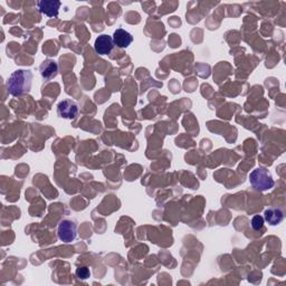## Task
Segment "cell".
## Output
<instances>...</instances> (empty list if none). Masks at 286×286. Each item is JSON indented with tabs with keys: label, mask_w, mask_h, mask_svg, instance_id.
Here are the masks:
<instances>
[{
	"label": "cell",
	"mask_w": 286,
	"mask_h": 286,
	"mask_svg": "<svg viewBox=\"0 0 286 286\" xmlns=\"http://www.w3.org/2000/svg\"><path fill=\"white\" fill-rule=\"evenodd\" d=\"M33 73L27 70H17L7 81V91L13 96H20L28 93L31 89Z\"/></svg>",
	"instance_id": "cell-1"
},
{
	"label": "cell",
	"mask_w": 286,
	"mask_h": 286,
	"mask_svg": "<svg viewBox=\"0 0 286 286\" xmlns=\"http://www.w3.org/2000/svg\"><path fill=\"white\" fill-rule=\"evenodd\" d=\"M249 183L253 186V188H255L258 191H266V190L273 188L275 185L273 177L269 170L263 167L253 170L252 174L249 175Z\"/></svg>",
	"instance_id": "cell-2"
},
{
	"label": "cell",
	"mask_w": 286,
	"mask_h": 286,
	"mask_svg": "<svg viewBox=\"0 0 286 286\" xmlns=\"http://www.w3.org/2000/svg\"><path fill=\"white\" fill-rule=\"evenodd\" d=\"M58 238L64 243H71L77 236V226L75 221L65 219L62 220L58 225Z\"/></svg>",
	"instance_id": "cell-3"
},
{
	"label": "cell",
	"mask_w": 286,
	"mask_h": 286,
	"mask_svg": "<svg viewBox=\"0 0 286 286\" xmlns=\"http://www.w3.org/2000/svg\"><path fill=\"white\" fill-rule=\"evenodd\" d=\"M57 113L64 119H74L79 113V106L72 99H64L57 105Z\"/></svg>",
	"instance_id": "cell-4"
},
{
	"label": "cell",
	"mask_w": 286,
	"mask_h": 286,
	"mask_svg": "<svg viewBox=\"0 0 286 286\" xmlns=\"http://www.w3.org/2000/svg\"><path fill=\"white\" fill-rule=\"evenodd\" d=\"M113 47H114V42H113L111 36L108 35L98 36L94 44L95 52L99 54V55H107V54L112 52Z\"/></svg>",
	"instance_id": "cell-5"
},
{
	"label": "cell",
	"mask_w": 286,
	"mask_h": 286,
	"mask_svg": "<svg viewBox=\"0 0 286 286\" xmlns=\"http://www.w3.org/2000/svg\"><path fill=\"white\" fill-rule=\"evenodd\" d=\"M39 72L45 81H49L57 75L58 64L53 60H46L42 63V65H40Z\"/></svg>",
	"instance_id": "cell-6"
},
{
	"label": "cell",
	"mask_w": 286,
	"mask_h": 286,
	"mask_svg": "<svg viewBox=\"0 0 286 286\" xmlns=\"http://www.w3.org/2000/svg\"><path fill=\"white\" fill-rule=\"evenodd\" d=\"M62 2L61 1H54V0H43V1H38V8L39 11L46 15L48 17H57L58 16V9H60Z\"/></svg>",
	"instance_id": "cell-7"
},
{
	"label": "cell",
	"mask_w": 286,
	"mask_h": 286,
	"mask_svg": "<svg viewBox=\"0 0 286 286\" xmlns=\"http://www.w3.org/2000/svg\"><path fill=\"white\" fill-rule=\"evenodd\" d=\"M113 42L119 48H126L133 42V36L129 31H126L122 28L116 29L113 34Z\"/></svg>",
	"instance_id": "cell-8"
},
{
	"label": "cell",
	"mask_w": 286,
	"mask_h": 286,
	"mask_svg": "<svg viewBox=\"0 0 286 286\" xmlns=\"http://www.w3.org/2000/svg\"><path fill=\"white\" fill-rule=\"evenodd\" d=\"M284 219V212L280 208H270L265 211V220L272 226H276Z\"/></svg>",
	"instance_id": "cell-9"
},
{
	"label": "cell",
	"mask_w": 286,
	"mask_h": 286,
	"mask_svg": "<svg viewBox=\"0 0 286 286\" xmlns=\"http://www.w3.org/2000/svg\"><path fill=\"white\" fill-rule=\"evenodd\" d=\"M76 276L80 280H83V281L88 280L91 276V272L89 270V267H86V266L79 267V269L76 270Z\"/></svg>",
	"instance_id": "cell-10"
},
{
	"label": "cell",
	"mask_w": 286,
	"mask_h": 286,
	"mask_svg": "<svg viewBox=\"0 0 286 286\" xmlns=\"http://www.w3.org/2000/svg\"><path fill=\"white\" fill-rule=\"evenodd\" d=\"M263 226H264V218H263L262 216L253 217L252 227H253L254 230H255V231L261 230L263 228Z\"/></svg>",
	"instance_id": "cell-11"
}]
</instances>
